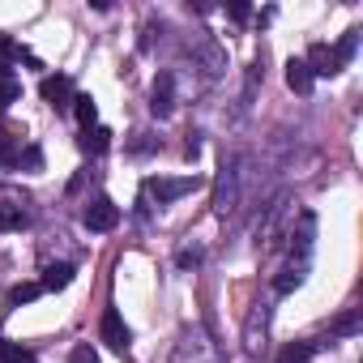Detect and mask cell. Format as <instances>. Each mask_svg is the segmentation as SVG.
<instances>
[{
    "label": "cell",
    "mask_w": 363,
    "mask_h": 363,
    "mask_svg": "<svg viewBox=\"0 0 363 363\" xmlns=\"http://www.w3.org/2000/svg\"><path fill=\"white\" fill-rule=\"evenodd\" d=\"M197 189H201V175H179V179L154 175V179H145V197H154L158 206H171V201L189 197V193H197Z\"/></svg>",
    "instance_id": "1"
},
{
    "label": "cell",
    "mask_w": 363,
    "mask_h": 363,
    "mask_svg": "<svg viewBox=\"0 0 363 363\" xmlns=\"http://www.w3.org/2000/svg\"><path fill=\"white\" fill-rule=\"evenodd\" d=\"M82 223H86L90 231H116V223H120V206H116L111 197H94V201L86 206Z\"/></svg>",
    "instance_id": "2"
},
{
    "label": "cell",
    "mask_w": 363,
    "mask_h": 363,
    "mask_svg": "<svg viewBox=\"0 0 363 363\" xmlns=\"http://www.w3.org/2000/svg\"><path fill=\"white\" fill-rule=\"evenodd\" d=\"M303 65H308L312 77H333V73H342V60H337V52H333L329 43H312L308 56H303Z\"/></svg>",
    "instance_id": "3"
},
{
    "label": "cell",
    "mask_w": 363,
    "mask_h": 363,
    "mask_svg": "<svg viewBox=\"0 0 363 363\" xmlns=\"http://www.w3.org/2000/svg\"><path fill=\"white\" fill-rule=\"evenodd\" d=\"M99 337H103L111 350H128V342H133V333H128V325H124V316H120L116 308L103 312V320H99Z\"/></svg>",
    "instance_id": "4"
},
{
    "label": "cell",
    "mask_w": 363,
    "mask_h": 363,
    "mask_svg": "<svg viewBox=\"0 0 363 363\" xmlns=\"http://www.w3.org/2000/svg\"><path fill=\"white\" fill-rule=\"evenodd\" d=\"M39 94H43V103H52V107H60V111L73 107V82H69L65 73H56V77L48 73V77L39 82Z\"/></svg>",
    "instance_id": "5"
},
{
    "label": "cell",
    "mask_w": 363,
    "mask_h": 363,
    "mask_svg": "<svg viewBox=\"0 0 363 363\" xmlns=\"http://www.w3.org/2000/svg\"><path fill=\"white\" fill-rule=\"evenodd\" d=\"M26 223H30V214L22 210V201L0 197V231H22Z\"/></svg>",
    "instance_id": "6"
},
{
    "label": "cell",
    "mask_w": 363,
    "mask_h": 363,
    "mask_svg": "<svg viewBox=\"0 0 363 363\" xmlns=\"http://www.w3.org/2000/svg\"><path fill=\"white\" fill-rule=\"evenodd\" d=\"M171 73H162L158 82H154V99H150V111L154 116H171Z\"/></svg>",
    "instance_id": "7"
},
{
    "label": "cell",
    "mask_w": 363,
    "mask_h": 363,
    "mask_svg": "<svg viewBox=\"0 0 363 363\" xmlns=\"http://www.w3.org/2000/svg\"><path fill=\"white\" fill-rule=\"evenodd\" d=\"M82 150H86V154H107V150H111V128H103V124L86 128V133H82Z\"/></svg>",
    "instance_id": "8"
},
{
    "label": "cell",
    "mask_w": 363,
    "mask_h": 363,
    "mask_svg": "<svg viewBox=\"0 0 363 363\" xmlns=\"http://www.w3.org/2000/svg\"><path fill=\"white\" fill-rule=\"evenodd\" d=\"M312 82H316V77L308 73V65H303V60H291V65H286V86H291L295 94H308V90H312Z\"/></svg>",
    "instance_id": "9"
},
{
    "label": "cell",
    "mask_w": 363,
    "mask_h": 363,
    "mask_svg": "<svg viewBox=\"0 0 363 363\" xmlns=\"http://www.w3.org/2000/svg\"><path fill=\"white\" fill-rule=\"evenodd\" d=\"M73 116H77L82 128H94L99 124V103L90 94H73Z\"/></svg>",
    "instance_id": "10"
},
{
    "label": "cell",
    "mask_w": 363,
    "mask_h": 363,
    "mask_svg": "<svg viewBox=\"0 0 363 363\" xmlns=\"http://www.w3.org/2000/svg\"><path fill=\"white\" fill-rule=\"evenodd\" d=\"M69 282H73V265H48L39 286H43V291H65Z\"/></svg>",
    "instance_id": "11"
},
{
    "label": "cell",
    "mask_w": 363,
    "mask_h": 363,
    "mask_svg": "<svg viewBox=\"0 0 363 363\" xmlns=\"http://www.w3.org/2000/svg\"><path fill=\"white\" fill-rule=\"evenodd\" d=\"M278 363H312V346L308 342H286L278 350Z\"/></svg>",
    "instance_id": "12"
},
{
    "label": "cell",
    "mask_w": 363,
    "mask_h": 363,
    "mask_svg": "<svg viewBox=\"0 0 363 363\" xmlns=\"http://www.w3.org/2000/svg\"><path fill=\"white\" fill-rule=\"evenodd\" d=\"M0 363H35V350L18 346V342H5L0 337Z\"/></svg>",
    "instance_id": "13"
},
{
    "label": "cell",
    "mask_w": 363,
    "mask_h": 363,
    "mask_svg": "<svg viewBox=\"0 0 363 363\" xmlns=\"http://www.w3.org/2000/svg\"><path fill=\"white\" fill-rule=\"evenodd\" d=\"M39 295H43V286H39V282H22V286H13V291H9V303L18 308V303H30V299H39Z\"/></svg>",
    "instance_id": "14"
},
{
    "label": "cell",
    "mask_w": 363,
    "mask_h": 363,
    "mask_svg": "<svg viewBox=\"0 0 363 363\" xmlns=\"http://www.w3.org/2000/svg\"><path fill=\"white\" fill-rule=\"evenodd\" d=\"M299 282H303V265H291V269H282V278H278L274 286H278V295H286V291H295Z\"/></svg>",
    "instance_id": "15"
},
{
    "label": "cell",
    "mask_w": 363,
    "mask_h": 363,
    "mask_svg": "<svg viewBox=\"0 0 363 363\" xmlns=\"http://www.w3.org/2000/svg\"><path fill=\"white\" fill-rule=\"evenodd\" d=\"M18 167H26V171H43V150H39V145H26L22 158H18Z\"/></svg>",
    "instance_id": "16"
},
{
    "label": "cell",
    "mask_w": 363,
    "mask_h": 363,
    "mask_svg": "<svg viewBox=\"0 0 363 363\" xmlns=\"http://www.w3.org/2000/svg\"><path fill=\"white\" fill-rule=\"evenodd\" d=\"M69 363H99V350H94L90 342H77V346L69 350Z\"/></svg>",
    "instance_id": "17"
},
{
    "label": "cell",
    "mask_w": 363,
    "mask_h": 363,
    "mask_svg": "<svg viewBox=\"0 0 363 363\" xmlns=\"http://www.w3.org/2000/svg\"><path fill=\"white\" fill-rule=\"evenodd\" d=\"M354 48H359V35H354V30H346V35H342V43H337V48H333V52H337V60H342V65H346V60H350V56H354Z\"/></svg>",
    "instance_id": "18"
},
{
    "label": "cell",
    "mask_w": 363,
    "mask_h": 363,
    "mask_svg": "<svg viewBox=\"0 0 363 363\" xmlns=\"http://www.w3.org/2000/svg\"><path fill=\"white\" fill-rule=\"evenodd\" d=\"M22 99V86L13 82V77H5V82H0V107H9V103H18Z\"/></svg>",
    "instance_id": "19"
},
{
    "label": "cell",
    "mask_w": 363,
    "mask_h": 363,
    "mask_svg": "<svg viewBox=\"0 0 363 363\" xmlns=\"http://www.w3.org/2000/svg\"><path fill=\"white\" fill-rule=\"evenodd\" d=\"M9 60H22V48H18V43H9L5 35H0V69H5Z\"/></svg>",
    "instance_id": "20"
},
{
    "label": "cell",
    "mask_w": 363,
    "mask_h": 363,
    "mask_svg": "<svg viewBox=\"0 0 363 363\" xmlns=\"http://www.w3.org/2000/svg\"><path fill=\"white\" fill-rule=\"evenodd\" d=\"M354 329H359V316H354V312H350V316H342V320L333 325V333H354Z\"/></svg>",
    "instance_id": "21"
},
{
    "label": "cell",
    "mask_w": 363,
    "mask_h": 363,
    "mask_svg": "<svg viewBox=\"0 0 363 363\" xmlns=\"http://www.w3.org/2000/svg\"><path fill=\"white\" fill-rule=\"evenodd\" d=\"M227 13H231V18H235V22H248V18H252V9H248V5H244V0H235V5H231V9H227Z\"/></svg>",
    "instance_id": "22"
},
{
    "label": "cell",
    "mask_w": 363,
    "mask_h": 363,
    "mask_svg": "<svg viewBox=\"0 0 363 363\" xmlns=\"http://www.w3.org/2000/svg\"><path fill=\"white\" fill-rule=\"evenodd\" d=\"M197 261H201V252H197V248H193V252H189V248L179 252V265H197Z\"/></svg>",
    "instance_id": "23"
}]
</instances>
